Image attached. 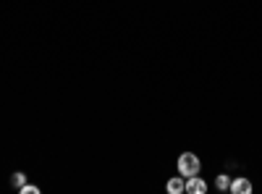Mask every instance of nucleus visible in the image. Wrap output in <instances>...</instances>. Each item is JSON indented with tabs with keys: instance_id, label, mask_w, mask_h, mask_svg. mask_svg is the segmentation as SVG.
Wrapping results in <instances>:
<instances>
[{
	"instance_id": "nucleus-1",
	"label": "nucleus",
	"mask_w": 262,
	"mask_h": 194,
	"mask_svg": "<svg viewBox=\"0 0 262 194\" xmlns=\"http://www.w3.org/2000/svg\"><path fill=\"white\" fill-rule=\"evenodd\" d=\"M176 168H179V174H181L184 179H189V176H196V174H200V170H202V163H200V158H196L194 153H181Z\"/></svg>"
},
{
	"instance_id": "nucleus-2",
	"label": "nucleus",
	"mask_w": 262,
	"mask_h": 194,
	"mask_svg": "<svg viewBox=\"0 0 262 194\" xmlns=\"http://www.w3.org/2000/svg\"><path fill=\"white\" fill-rule=\"evenodd\" d=\"M184 191H186V194H205V191H207V181H205L200 174H196V176H189Z\"/></svg>"
},
{
	"instance_id": "nucleus-3",
	"label": "nucleus",
	"mask_w": 262,
	"mask_h": 194,
	"mask_svg": "<svg viewBox=\"0 0 262 194\" xmlns=\"http://www.w3.org/2000/svg\"><path fill=\"white\" fill-rule=\"evenodd\" d=\"M252 181L247 179V176H236V179H231V186H228V191H233V194H252Z\"/></svg>"
},
{
	"instance_id": "nucleus-4",
	"label": "nucleus",
	"mask_w": 262,
	"mask_h": 194,
	"mask_svg": "<svg viewBox=\"0 0 262 194\" xmlns=\"http://www.w3.org/2000/svg\"><path fill=\"white\" fill-rule=\"evenodd\" d=\"M184 186H186V181H184V176L179 174V176H173V179L165 184V191H168V194H181Z\"/></svg>"
},
{
	"instance_id": "nucleus-5",
	"label": "nucleus",
	"mask_w": 262,
	"mask_h": 194,
	"mask_svg": "<svg viewBox=\"0 0 262 194\" xmlns=\"http://www.w3.org/2000/svg\"><path fill=\"white\" fill-rule=\"evenodd\" d=\"M215 186H217V191H228L231 176H228V174H217V176H215Z\"/></svg>"
},
{
	"instance_id": "nucleus-6",
	"label": "nucleus",
	"mask_w": 262,
	"mask_h": 194,
	"mask_svg": "<svg viewBox=\"0 0 262 194\" xmlns=\"http://www.w3.org/2000/svg\"><path fill=\"white\" fill-rule=\"evenodd\" d=\"M11 184H13L16 189H21V186H24V184H27V176H24V174H21V170H16V174L11 176Z\"/></svg>"
},
{
	"instance_id": "nucleus-7",
	"label": "nucleus",
	"mask_w": 262,
	"mask_h": 194,
	"mask_svg": "<svg viewBox=\"0 0 262 194\" xmlns=\"http://www.w3.org/2000/svg\"><path fill=\"white\" fill-rule=\"evenodd\" d=\"M18 191H21V194H39V186H34V184H24Z\"/></svg>"
}]
</instances>
